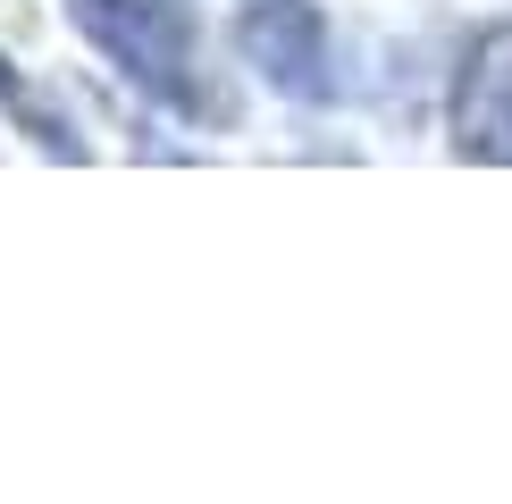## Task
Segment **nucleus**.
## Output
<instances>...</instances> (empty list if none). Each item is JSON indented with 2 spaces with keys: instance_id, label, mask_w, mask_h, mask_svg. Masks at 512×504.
I'll return each mask as SVG.
<instances>
[{
  "instance_id": "1",
  "label": "nucleus",
  "mask_w": 512,
  "mask_h": 504,
  "mask_svg": "<svg viewBox=\"0 0 512 504\" xmlns=\"http://www.w3.org/2000/svg\"><path fill=\"white\" fill-rule=\"evenodd\" d=\"M68 9L135 84L185 101V84H194V34H185L177 0H68Z\"/></svg>"
},
{
  "instance_id": "2",
  "label": "nucleus",
  "mask_w": 512,
  "mask_h": 504,
  "mask_svg": "<svg viewBox=\"0 0 512 504\" xmlns=\"http://www.w3.org/2000/svg\"><path fill=\"white\" fill-rule=\"evenodd\" d=\"M236 51L277 84V93L328 101V26H319L311 0H252L236 17Z\"/></svg>"
},
{
  "instance_id": "3",
  "label": "nucleus",
  "mask_w": 512,
  "mask_h": 504,
  "mask_svg": "<svg viewBox=\"0 0 512 504\" xmlns=\"http://www.w3.org/2000/svg\"><path fill=\"white\" fill-rule=\"evenodd\" d=\"M454 135L471 160H512V26L471 51L454 84Z\"/></svg>"
}]
</instances>
